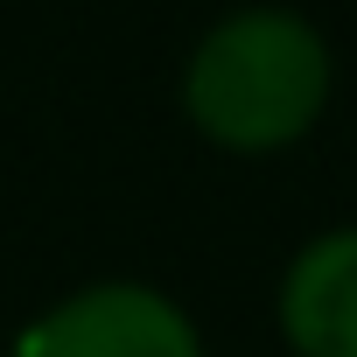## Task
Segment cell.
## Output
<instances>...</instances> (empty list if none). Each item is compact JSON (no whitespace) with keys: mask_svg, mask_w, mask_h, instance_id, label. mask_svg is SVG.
<instances>
[{"mask_svg":"<svg viewBox=\"0 0 357 357\" xmlns=\"http://www.w3.org/2000/svg\"><path fill=\"white\" fill-rule=\"evenodd\" d=\"M336 91L322 22L287 0H245L218 15L183 56V119L225 154H280L308 140Z\"/></svg>","mask_w":357,"mask_h":357,"instance_id":"obj_1","label":"cell"},{"mask_svg":"<svg viewBox=\"0 0 357 357\" xmlns=\"http://www.w3.org/2000/svg\"><path fill=\"white\" fill-rule=\"evenodd\" d=\"M15 357H204V336L161 287L98 280L36 315Z\"/></svg>","mask_w":357,"mask_h":357,"instance_id":"obj_2","label":"cell"},{"mask_svg":"<svg viewBox=\"0 0 357 357\" xmlns=\"http://www.w3.org/2000/svg\"><path fill=\"white\" fill-rule=\"evenodd\" d=\"M280 336L294 357H357V225H336L287 259Z\"/></svg>","mask_w":357,"mask_h":357,"instance_id":"obj_3","label":"cell"}]
</instances>
